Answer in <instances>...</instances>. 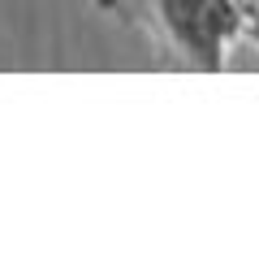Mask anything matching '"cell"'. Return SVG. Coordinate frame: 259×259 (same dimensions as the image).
Returning a JSON list of instances; mask_svg holds the SVG:
<instances>
[{
  "instance_id": "1",
  "label": "cell",
  "mask_w": 259,
  "mask_h": 259,
  "mask_svg": "<svg viewBox=\"0 0 259 259\" xmlns=\"http://www.w3.org/2000/svg\"><path fill=\"white\" fill-rule=\"evenodd\" d=\"M246 9L250 0H151L168 52L203 74H221L229 52L246 39Z\"/></svg>"
},
{
  "instance_id": "2",
  "label": "cell",
  "mask_w": 259,
  "mask_h": 259,
  "mask_svg": "<svg viewBox=\"0 0 259 259\" xmlns=\"http://www.w3.org/2000/svg\"><path fill=\"white\" fill-rule=\"evenodd\" d=\"M246 39L259 48V5L255 0H250V9H246Z\"/></svg>"
}]
</instances>
